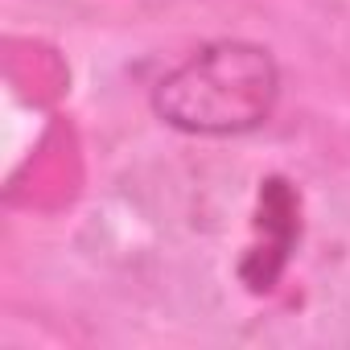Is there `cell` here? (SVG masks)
Instances as JSON below:
<instances>
[{"instance_id": "1", "label": "cell", "mask_w": 350, "mask_h": 350, "mask_svg": "<svg viewBox=\"0 0 350 350\" xmlns=\"http://www.w3.org/2000/svg\"><path fill=\"white\" fill-rule=\"evenodd\" d=\"M276 99L280 70L264 46L211 42L157 83L152 111L178 132L243 136L272 116Z\"/></svg>"}]
</instances>
